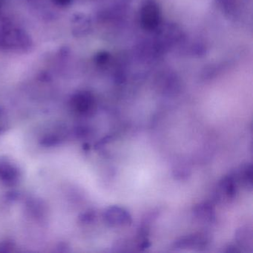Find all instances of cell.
<instances>
[{
  "label": "cell",
  "instance_id": "ba28073f",
  "mask_svg": "<svg viewBox=\"0 0 253 253\" xmlns=\"http://www.w3.org/2000/svg\"><path fill=\"white\" fill-rule=\"evenodd\" d=\"M192 214L199 224H211L215 221V210L210 202L198 203L192 208Z\"/></svg>",
  "mask_w": 253,
  "mask_h": 253
},
{
  "label": "cell",
  "instance_id": "277c9868",
  "mask_svg": "<svg viewBox=\"0 0 253 253\" xmlns=\"http://www.w3.org/2000/svg\"><path fill=\"white\" fill-rule=\"evenodd\" d=\"M238 183L235 174H230L222 177L217 183L214 192L216 201L220 204L232 203L238 193Z\"/></svg>",
  "mask_w": 253,
  "mask_h": 253
},
{
  "label": "cell",
  "instance_id": "5bb4252c",
  "mask_svg": "<svg viewBox=\"0 0 253 253\" xmlns=\"http://www.w3.org/2000/svg\"><path fill=\"white\" fill-rule=\"evenodd\" d=\"M96 218V214L94 211H86L81 217V221L85 223H91L94 222Z\"/></svg>",
  "mask_w": 253,
  "mask_h": 253
},
{
  "label": "cell",
  "instance_id": "6da1fadb",
  "mask_svg": "<svg viewBox=\"0 0 253 253\" xmlns=\"http://www.w3.org/2000/svg\"><path fill=\"white\" fill-rule=\"evenodd\" d=\"M32 37L24 29L12 26L0 28V50L14 54H26L33 48Z\"/></svg>",
  "mask_w": 253,
  "mask_h": 253
},
{
  "label": "cell",
  "instance_id": "9a60e30c",
  "mask_svg": "<svg viewBox=\"0 0 253 253\" xmlns=\"http://www.w3.org/2000/svg\"><path fill=\"white\" fill-rule=\"evenodd\" d=\"M74 0H51V2L59 7H67L72 3Z\"/></svg>",
  "mask_w": 253,
  "mask_h": 253
},
{
  "label": "cell",
  "instance_id": "5b68a950",
  "mask_svg": "<svg viewBox=\"0 0 253 253\" xmlns=\"http://www.w3.org/2000/svg\"><path fill=\"white\" fill-rule=\"evenodd\" d=\"M211 243V237L207 232H195L184 235L176 240L174 247L177 250H192L201 251L206 250Z\"/></svg>",
  "mask_w": 253,
  "mask_h": 253
},
{
  "label": "cell",
  "instance_id": "7a4b0ae2",
  "mask_svg": "<svg viewBox=\"0 0 253 253\" xmlns=\"http://www.w3.org/2000/svg\"><path fill=\"white\" fill-rule=\"evenodd\" d=\"M71 110L81 117H91L97 110V103L94 94L88 91L75 93L69 100Z\"/></svg>",
  "mask_w": 253,
  "mask_h": 253
},
{
  "label": "cell",
  "instance_id": "3957f363",
  "mask_svg": "<svg viewBox=\"0 0 253 253\" xmlns=\"http://www.w3.org/2000/svg\"><path fill=\"white\" fill-rule=\"evenodd\" d=\"M22 171L13 160L0 157V184L5 187H14L22 180Z\"/></svg>",
  "mask_w": 253,
  "mask_h": 253
},
{
  "label": "cell",
  "instance_id": "e0dca14e",
  "mask_svg": "<svg viewBox=\"0 0 253 253\" xmlns=\"http://www.w3.org/2000/svg\"><path fill=\"white\" fill-rule=\"evenodd\" d=\"M8 0H0V9L5 5Z\"/></svg>",
  "mask_w": 253,
  "mask_h": 253
},
{
  "label": "cell",
  "instance_id": "8fae6325",
  "mask_svg": "<svg viewBox=\"0 0 253 253\" xmlns=\"http://www.w3.org/2000/svg\"><path fill=\"white\" fill-rule=\"evenodd\" d=\"M191 171L187 166L180 164L177 166L173 170V176L175 177L176 180H186L190 176Z\"/></svg>",
  "mask_w": 253,
  "mask_h": 253
},
{
  "label": "cell",
  "instance_id": "8992f818",
  "mask_svg": "<svg viewBox=\"0 0 253 253\" xmlns=\"http://www.w3.org/2000/svg\"><path fill=\"white\" fill-rule=\"evenodd\" d=\"M103 219L112 227H127L132 223V217L128 210L118 206H111L106 209Z\"/></svg>",
  "mask_w": 253,
  "mask_h": 253
},
{
  "label": "cell",
  "instance_id": "4fadbf2b",
  "mask_svg": "<svg viewBox=\"0 0 253 253\" xmlns=\"http://www.w3.org/2000/svg\"><path fill=\"white\" fill-rule=\"evenodd\" d=\"M109 60V54L106 52H100L94 57V62L99 66L106 64Z\"/></svg>",
  "mask_w": 253,
  "mask_h": 253
},
{
  "label": "cell",
  "instance_id": "2e32d148",
  "mask_svg": "<svg viewBox=\"0 0 253 253\" xmlns=\"http://www.w3.org/2000/svg\"><path fill=\"white\" fill-rule=\"evenodd\" d=\"M223 252L226 253H241V250H240L238 246L229 244V245H228L227 247H226V249L223 250Z\"/></svg>",
  "mask_w": 253,
  "mask_h": 253
},
{
  "label": "cell",
  "instance_id": "52a82bcc",
  "mask_svg": "<svg viewBox=\"0 0 253 253\" xmlns=\"http://www.w3.org/2000/svg\"><path fill=\"white\" fill-rule=\"evenodd\" d=\"M140 22L143 29L147 31L155 30L161 24V12L158 4L148 2L142 7Z\"/></svg>",
  "mask_w": 253,
  "mask_h": 253
},
{
  "label": "cell",
  "instance_id": "9c48e42d",
  "mask_svg": "<svg viewBox=\"0 0 253 253\" xmlns=\"http://www.w3.org/2000/svg\"><path fill=\"white\" fill-rule=\"evenodd\" d=\"M235 240L240 250L246 252L253 251V232L252 227L249 226H241L235 233Z\"/></svg>",
  "mask_w": 253,
  "mask_h": 253
},
{
  "label": "cell",
  "instance_id": "30bf717a",
  "mask_svg": "<svg viewBox=\"0 0 253 253\" xmlns=\"http://www.w3.org/2000/svg\"><path fill=\"white\" fill-rule=\"evenodd\" d=\"M234 174L238 184L241 185L247 190H253V167L252 164H243Z\"/></svg>",
  "mask_w": 253,
  "mask_h": 253
},
{
  "label": "cell",
  "instance_id": "7c38bea8",
  "mask_svg": "<svg viewBox=\"0 0 253 253\" xmlns=\"http://www.w3.org/2000/svg\"><path fill=\"white\" fill-rule=\"evenodd\" d=\"M10 128V121L5 110L0 107V134H4Z\"/></svg>",
  "mask_w": 253,
  "mask_h": 253
}]
</instances>
